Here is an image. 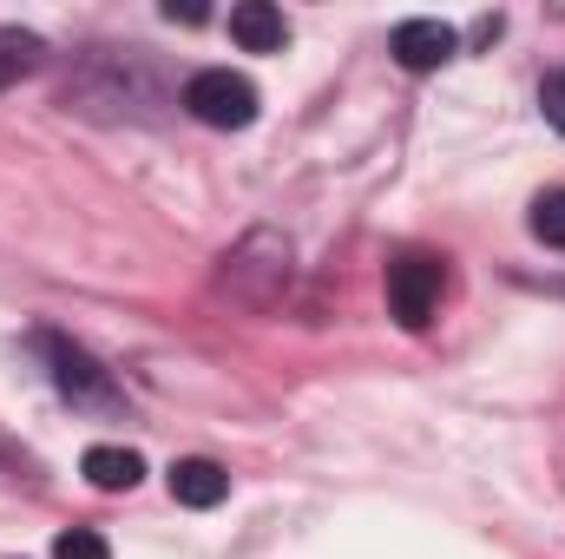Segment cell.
I'll use <instances>...</instances> for the list:
<instances>
[{
    "label": "cell",
    "instance_id": "obj_8",
    "mask_svg": "<svg viewBox=\"0 0 565 559\" xmlns=\"http://www.w3.org/2000/svg\"><path fill=\"white\" fill-rule=\"evenodd\" d=\"M533 238H540V244H553V251H565V184H559V191H546V198L533 204Z\"/></svg>",
    "mask_w": 565,
    "mask_h": 559
},
{
    "label": "cell",
    "instance_id": "obj_6",
    "mask_svg": "<svg viewBox=\"0 0 565 559\" xmlns=\"http://www.w3.org/2000/svg\"><path fill=\"white\" fill-rule=\"evenodd\" d=\"M231 40L244 53H282L289 20H282V7H270V0H244V7H231Z\"/></svg>",
    "mask_w": 565,
    "mask_h": 559
},
{
    "label": "cell",
    "instance_id": "obj_5",
    "mask_svg": "<svg viewBox=\"0 0 565 559\" xmlns=\"http://www.w3.org/2000/svg\"><path fill=\"white\" fill-rule=\"evenodd\" d=\"M171 500L178 507H217L224 494H231V474L217 467V461H204V454H191V461H171Z\"/></svg>",
    "mask_w": 565,
    "mask_h": 559
},
{
    "label": "cell",
    "instance_id": "obj_3",
    "mask_svg": "<svg viewBox=\"0 0 565 559\" xmlns=\"http://www.w3.org/2000/svg\"><path fill=\"white\" fill-rule=\"evenodd\" d=\"M46 362H53V382H60L66 402H79V409H119L113 376H106L86 349H73L66 336H46Z\"/></svg>",
    "mask_w": 565,
    "mask_h": 559
},
{
    "label": "cell",
    "instance_id": "obj_1",
    "mask_svg": "<svg viewBox=\"0 0 565 559\" xmlns=\"http://www.w3.org/2000/svg\"><path fill=\"white\" fill-rule=\"evenodd\" d=\"M184 113L198 126H217V133H244L257 119V86L231 66H204L184 80Z\"/></svg>",
    "mask_w": 565,
    "mask_h": 559
},
{
    "label": "cell",
    "instance_id": "obj_10",
    "mask_svg": "<svg viewBox=\"0 0 565 559\" xmlns=\"http://www.w3.org/2000/svg\"><path fill=\"white\" fill-rule=\"evenodd\" d=\"M53 559H113V547H106L93 527H66V534L53 540Z\"/></svg>",
    "mask_w": 565,
    "mask_h": 559
},
{
    "label": "cell",
    "instance_id": "obj_11",
    "mask_svg": "<svg viewBox=\"0 0 565 559\" xmlns=\"http://www.w3.org/2000/svg\"><path fill=\"white\" fill-rule=\"evenodd\" d=\"M540 106H546V119L565 133V80H546V93H540Z\"/></svg>",
    "mask_w": 565,
    "mask_h": 559
},
{
    "label": "cell",
    "instance_id": "obj_4",
    "mask_svg": "<svg viewBox=\"0 0 565 559\" xmlns=\"http://www.w3.org/2000/svg\"><path fill=\"white\" fill-rule=\"evenodd\" d=\"M388 53H395L408 73H434V66H447V60L460 53V33H454L447 20H402L395 40H388Z\"/></svg>",
    "mask_w": 565,
    "mask_h": 559
},
{
    "label": "cell",
    "instance_id": "obj_2",
    "mask_svg": "<svg viewBox=\"0 0 565 559\" xmlns=\"http://www.w3.org/2000/svg\"><path fill=\"white\" fill-rule=\"evenodd\" d=\"M388 309L402 329H427V316L440 309V257H422V251L395 257L388 264Z\"/></svg>",
    "mask_w": 565,
    "mask_h": 559
},
{
    "label": "cell",
    "instance_id": "obj_7",
    "mask_svg": "<svg viewBox=\"0 0 565 559\" xmlns=\"http://www.w3.org/2000/svg\"><path fill=\"white\" fill-rule=\"evenodd\" d=\"M79 474H86L99 494H132V487L145 481V461L132 454V447H86Z\"/></svg>",
    "mask_w": 565,
    "mask_h": 559
},
{
    "label": "cell",
    "instance_id": "obj_9",
    "mask_svg": "<svg viewBox=\"0 0 565 559\" xmlns=\"http://www.w3.org/2000/svg\"><path fill=\"white\" fill-rule=\"evenodd\" d=\"M33 60H40V40H33V33H0V86L20 80Z\"/></svg>",
    "mask_w": 565,
    "mask_h": 559
}]
</instances>
